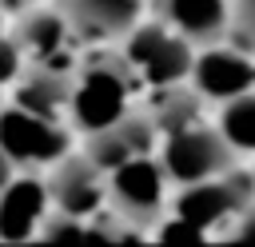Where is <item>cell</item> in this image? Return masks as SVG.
Here are the masks:
<instances>
[{
	"mask_svg": "<svg viewBox=\"0 0 255 247\" xmlns=\"http://www.w3.org/2000/svg\"><path fill=\"white\" fill-rule=\"evenodd\" d=\"M215 124L223 127V135L235 143L239 155H255V88L227 100V104H219Z\"/></svg>",
	"mask_w": 255,
	"mask_h": 247,
	"instance_id": "5bb4252c",
	"label": "cell"
},
{
	"mask_svg": "<svg viewBox=\"0 0 255 247\" xmlns=\"http://www.w3.org/2000/svg\"><path fill=\"white\" fill-rule=\"evenodd\" d=\"M235 44L255 52V0H235V20H231V36Z\"/></svg>",
	"mask_w": 255,
	"mask_h": 247,
	"instance_id": "2e32d148",
	"label": "cell"
},
{
	"mask_svg": "<svg viewBox=\"0 0 255 247\" xmlns=\"http://www.w3.org/2000/svg\"><path fill=\"white\" fill-rule=\"evenodd\" d=\"M120 48L131 56V64L139 68V76H143V84L151 92L155 88H171V84H187L191 68H195V56H199V48L183 32L163 24L159 16L139 20Z\"/></svg>",
	"mask_w": 255,
	"mask_h": 247,
	"instance_id": "7a4b0ae2",
	"label": "cell"
},
{
	"mask_svg": "<svg viewBox=\"0 0 255 247\" xmlns=\"http://www.w3.org/2000/svg\"><path fill=\"white\" fill-rule=\"evenodd\" d=\"M48 187H52L56 211H68V215H76V219H92V215H100L104 207H112L108 171H104L88 151H76V147L48 167Z\"/></svg>",
	"mask_w": 255,
	"mask_h": 247,
	"instance_id": "52a82bcc",
	"label": "cell"
},
{
	"mask_svg": "<svg viewBox=\"0 0 255 247\" xmlns=\"http://www.w3.org/2000/svg\"><path fill=\"white\" fill-rule=\"evenodd\" d=\"M76 127L68 120H52L40 112H28L20 104H4L0 120V147H4V167H52L72 151Z\"/></svg>",
	"mask_w": 255,
	"mask_h": 247,
	"instance_id": "277c9868",
	"label": "cell"
},
{
	"mask_svg": "<svg viewBox=\"0 0 255 247\" xmlns=\"http://www.w3.org/2000/svg\"><path fill=\"white\" fill-rule=\"evenodd\" d=\"M143 76L131 64V56L120 44H100L88 60H80L76 68V96H72V127L80 135H92L116 120H124L139 92H143Z\"/></svg>",
	"mask_w": 255,
	"mask_h": 247,
	"instance_id": "6da1fadb",
	"label": "cell"
},
{
	"mask_svg": "<svg viewBox=\"0 0 255 247\" xmlns=\"http://www.w3.org/2000/svg\"><path fill=\"white\" fill-rule=\"evenodd\" d=\"M155 239L159 243H167V247H191V243H203V239H211L199 223H191V219H183V215H163L159 223H155Z\"/></svg>",
	"mask_w": 255,
	"mask_h": 247,
	"instance_id": "9a60e30c",
	"label": "cell"
},
{
	"mask_svg": "<svg viewBox=\"0 0 255 247\" xmlns=\"http://www.w3.org/2000/svg\"><path fill=\"white\" fill-rule=\"evenodd\" d=\"M76 68H68V64H28L24 76L16 84H8L4 92H8L12 104H20L28 112L68 120L72 116V96H76Z\"/></svg>",
	"mask_w": 255,
	"mask_h": 247,
	"instance_id": "30bf717a",
	"label": "cell"
},
{
	"mask_svg": "<svg viewBox=\"0 0 255 247\" xmlns=\"http://www.w3.org/2000/svg\"><path fill=\"white\" fill-rule=\"evenodd\" d=\"M84 44H124L143 20V0H56Z\"/></svg>",
	"mask_w": 255,
	"mask_h": 247,
	"instance_id": "8fae6325",
	"label": "cell"
},
{
	"mask_svg": "<svg viewBox=\"0 0 255 247\" xmlns=\"http://www.w3.org/2000/svg\"><path fill=\"white\" fill-rule=\"evenodd\" d=\"M171 175L163 167V159L139 155L120 163L116 171H108V195H112V211H120L128 223L135 227H155L167 211H171Z\"/></svg>",
	"mask_w": 255,
	"mask_h": 247,
	"instance_id": "5b68a950",
	"label": "cell"
},
{
	"mask_svg": "<svg viewBox=\"0 0 255 247\" xmlns=\"http://www.w3.org/2000/svg\"><path fill=\"white\" fill-rule=\"evenodd\" d=\"M147 8L151 16L183 32L195 48L227 40L235 20V0H147Z\"/></svg>",
	"mask_w": 255,
	"mask_h": 247,
	"instance_id": "7c38bea8",
	"label": "cell"
},
{
	"mask_svg": "<svg viewBox=\"0 0 255 247\" xmlns=\"http://www.w3.org/2000/svg\"><path fill=\"white\" fill-rule=\"evenodd\" d=\"M215 239H223V243H255V203L251 207H243Z\"/></svg>",
	"mask_w": 255,
	"mask_h": 247,
	"instance_id": "e0dca14e",
	"label": "cell"
},
{
	"mask_svg": "<svg viewBox=\"0 0 255 247\" xmlns=\"http://www.w3.org/2000/svg\"><path fill=\"white\" fill-rule=\"evenodd\" d=\"M191 84L207 104H227L255 88V52L235 40L203 44L191 68Z\"/></svg>",
	"mask_w": 255,
	"mask_h": 247,
	"instance_id": "ba28073f",
	"label": "cell"
},
{
	"mask_svg": "<svg viewBox=\"0 0 255 247\" xmlns=\"http://www.w3.org/2000/svg\"><path fill=\"white\" fill-rule=\"evenodd\" d=\"M203 96L195 92V84H171V88H155V96L147 100L155 124H159V135H171L179 127H191L203 120Z\"/></svg>",
	"mask_w": 255,
	"mask_h": 247,
	"instance_id": "4fadbf2b",
	"label": "cell"
},
{
	"mask_svg": "<svg viewBox=\"0 0 255 247\" xmlns=\"http://www.w3.org/2000/svg\"><path fill=\"white\" fill-rule=\"evenodd\" d=\"M32 4H40V0H4V12H8V20H16V16H24Z\"/></svg>",
	"mask_w": 255,
	"mask_h": 247,
	"instance_id": "ac0fdd59",
	"label": "cell"
},
{
	"mask_svg": "<svg viewBox=\"0 0 255 247\" xmlns=\"http://www.w3.org/2000/svg\"><path fill=\"white\" fill-rule=\"evenodd\" d=\"M159 124L151 116V108H131L124 120L84 135V151L104 167V171H116L120 163L128 159H139V155H151L155 143H159Z\"/></svg>",
	"mask_w": 255,
	"mask_h": 247,
	"instance_id": "9c48e42d",
	"label": "cell"
},
{
	"mask_svg": "<svg viewBox=\"0 0 255 247\" xmlns=\"http://www.w3.org/2000/svg\"><path fill=\"white\" fill-rule=\"evenodd\" d=\"M56 211L48 175L32 167H4V195H0V239L4 243H32L40 227Z\"/></svg>",
	"mask_w": 255,
	"mask_h": 247,
	"instance_id": "8992f818",
	"label": "cell"
},
{
	"mask_svg": "<svg viewBox=\"0 0 255 247\" xmlns=\"http://www.w3.org/2000/svg\"><path fill=\"white\" fill-rule=\"evenodd\" d=\"M159 159H163V167H167L175 187H187V183H199V179H215V175H227L231 167H239L235 143L223 135L219 124H203V120L163 135L159 139Z\"/></svg>",
	"mask_w": 255,
	"mask_h": 247,
	"instance_id": "3957f363",
	"label": "cell"
}]
</instances>
